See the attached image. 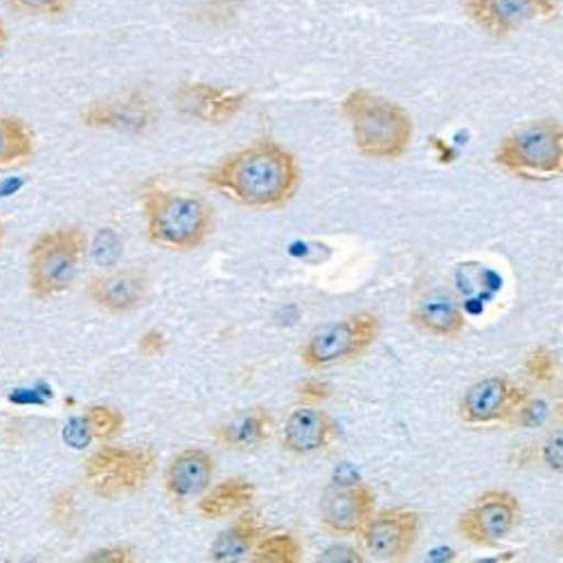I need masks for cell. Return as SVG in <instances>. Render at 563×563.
<instances>
[{
  "label": "cell",
  "instance_id": "cell-22",
  "mask_svg": "<svg viewBox=\"0 0 563 563\" xmlns=\"http://www.w3.org/2000/svg\"><path fill=\"white\" fill-rule=\"evenodd\" d=\"M34 154L32 129L14 115H0V167L19 165Z\"/></svg>",
  "mask_w": 563,
  "mask_h": 563
},
{
  "label": "cell",
  "instance_id": "cell-10",
  "mask_svg": "<svg viewBox=\"0 0 563 563\" xmlns=\"http://www.w3.org/2000/svg\"><path fill=\"white\" fill-rule=\"evenodd\" d=\"M421 528L419 514L412 509L374 511L361 530V543L367 554L379 561H404L417 543Z\"/></svg>",
  "mask_w": 563,
  "mask_h": 563
},
{
  "label": "cell",
  "instance_id": "cell-11",
  "mask_svg": "<svg viewBox=\"0 0 563 563\" xmlns=\"http://www.w3.org/2000/svg\"><path fill=\"white\" fill-rule=\"evenodd\" d=\"M460 5L468 19L494 38H505L556 12V0H460Z\"/></svg>",
  "mask_w": 563,
  "mask_h": 563
},
{
  "label": "cell",
  "instance_id": "cell-17",
  "mask_svg": "<svg viewBox=\"0 0 563 563\" xmlns=\"http://www.w3.org/2000/svg\"><path fill=\"white\" fill-rule=\"evenodd\" d=\"M214 460L206 449H185L176 453L163 474L165 494L174 503L199 498L212 483Z\"/></svg>",
  "mask_w": 563,
  "mask_h": 563
},
{
  "label": "cell",
  "instance_id": "cell-12",
  "mask_svg": "<svg viewBox=\"0 0 563 563\" xmlns=\"http://www.w3.org/2000/svg\"><path fill=\"white\" fill-rule=\"evenodd\" d=\"M374 514V492L365 483L334 485L320 498V526L334 537H356Z\"/></svg>",
  "mask_w": 563,
  "mask_h": 563
},
{
  "label": "cell",
  "instance_id": "cell-3",
  "mask_svg": "<svg viewBox=\"0 0 563 563\" xmlns=\"http://www.w3.org/2000/svg\"><path fill=\"white\" fill-rule=\"evenodd\" d=\"M356 150L372 161L401 158L412 140L408 111L367 88H354L341 104Z\"/></svg>",
  "mask_w": 563,
  "mask_h": 563
},
{
  "label": "cell",
  "instance_id": "cell-13",
  "mask_svg": "<svg viewBox=\"0 0 563 563\" xmlns=\"http://www.w3.org/2000/svg\"><path fill=\"white\" fill-rule=\"evenodd\" d=\"M249 104L244 90H232L214 84H183L176 92V107L187 115L206 124H225L240 115Z\"/></svg>",
  "mask_w": 563,
  "mask_h": 563
},
{
  "label": "cell",
  "instance_id": "cell-18",
  "mask_svg": "<svg viewBox=\"0 0 563 563\" xmlns=\"http://www.w3.org/2000/svg\"><path fill=\"white\" fill-rule=\"evenodd\" d=\"M273 429L275 419L268 410L251 408L221 421L210 431V435L221 449L249 453L260 449L273 435Z\"/></svg>",
  "mask_w": 563,
  "mask_h": 563
},
{
  "label": "cell",
  "instance_id": "cell-6",
  "mask_svg": "<svg viewBox=\"0 0 563 563\" xmlns=\"http://www.w3.org/2000/svg\"><path fill=\"white\" fill-rule=\"evenodd\" d=\"M158 455L152 449L100 446L86 460L90 492L104 500H118L143 489L156 472Z\"/></svg>",
  "mask_w": 563,
  "mask_h": 563
},
{
  "label": "cell",
  "instance_id": "cell-25",
  "mask_svg": "<svg viewBox=\"0 0 563 563\" xmlns=\"http://www.w3.org/2000/svg\"><path fill=\"white\" fill-rule=\"evenodd\" d=\"M556 356L552 350L539 345L534 350H530L523 358V377L532 384V386H548L554 382L556 377Z\"/></svg>",
  "mask_w": 563,
  "mask_h": 563
},
{
  "label": "cell",
  "instance_id": "cell-4",
  "mask_svg": "<svg viewBox=\"0 0 563 563\" xmlns=\"http://www.w3.org/2000/svg\"><path fill=\"white\" fill-rule=\"evenodd\" d=\"M494 163L516 178H559L563 172L561 124L556 120H539L511 131L498 143Z\"/></svg>",
  "mask_w": 563,
  "mask_h": 563
},
{
  "label": "cell",
  "instance_id": "cell-24",
  "mask_svg": "<svg viewBox=\"0 0 563 563\" xmlns=\"http://www.w3.org/2000/svg\"><path fill=\"white\" fill-rule=\"evenodd\" d=\"M81 424H84L88 438L98 440V442H111L124 431V415L113 406L96 404V406L86 408V412L81 417Z\"/></svg>",
  "mask_w": 563,
  "mask_h": 563
},
{
  "label": "cell",
  "instance_id": "cell-33",
  "mask_svg": "<svg viewBox=\"0 0 563 563\" xmlns=\"http://www.w3.org/2000/svg\"><path fill=\"white\" fill-rule=\"evenodd\" d=\"M8 41V32H5V25L3 21H0V45H3Z\"/></svg>",
  "mask_w": 563,
  "mask_h": 563
},
{
  "label": "cell",
  "instance_id": "cell-23",
  "mask_svg": "<svg viewBox=\"0 0 563 563\" xmlns=\"http://www.w3.org/2000/svg\"><path fill=\"white\" fill-rule=\"evenodd\" d=\"M249 559L253 563H298L302 559V543L291 532H275L264 534Z\"/></svg>",
  "mask_w": 563,
  "mask_h": 563
},
{
  "label": "cell",
  "instance_id": "cell-20",
  "mask_svg": "<svg viewBox=\"0 0 563 563\" xmlns=\"http://www.w3.org/2000/svg\"><path fill=\"white\" fill-rule=\"evenodd\" d=\"M264 534L266 532L257 519V514L251 511V507H249V509L240 511L234 523L217 537V541L210 548V561H219V563L242 561L251 554V550Z\"/></svg>",
  "mask_w": 563,
  "mask_h": 563
},
{
  "label": "cell",
  "instance_id": "cell-16",
  "mask_svg": "<svg viewBox=\"0 0 563 563\" xmlns=\"http://www.w3.org/2000/svg\"><path fill=\"white\" fill-rule=\"evenodd\" d=\"M92 305L111 313H129L143 307L150 296V277L140 268H124L92 277L86 287Z\"/></svg>",
  "mask_w": 563,
  "mask_h": 563
},
{
  "label": "cell",
  "instance_id": "cell-31",
  "mask_svg": "<svg viewBox=\"0 0 563 563\" xmlns=\"http://www.w3.org/2000/svg\"><path fill=\"white\" fill-rule=\"evenodd\" d=\"M541 457L550 468H556L561 472V435H552L543 446H541Z\"/></svg>",
  "mask_w": 563,
  "mask_h": 563
},
{
  "label": "cell",
  "instance_id": "cell-19",
  "mask_svg": "<svg viewBox=\"0 0 563 563\" xmlns=\"http://www.w3.org/2000/svg\"><path fill=\"white\" fill-rule=\"evenodd\" d=\"M408 318L419 332L435 339H457L466 330V318L462 309L449 298L421 300Z\"/></svg>",
  "mask_w": 563,
  "mask_h": 563
},
{
  "label": "cell",
  "instance_id": "cell-27",
  "mask_svg": "<svg viewBox=\"0 0 563 563\" xmlns=\"http://www.w3.org/2000/svg\"><path fill=\"white\" fill-rule=\"evenodd\" d=\"M332 397V388L327 386L324 382L320 379H305L300 386H298V399L302 404H311V406H318L322 401H327Z\"/></svg>",
  "mask_w": 563,
  "mask_h": 563
},
{
  "label": "cell",
  "instance_id": "cell-28",
  "mask_svg": "<svg viewBox=\"0 0 563 563\" xmlns=\"http://www.w3.org/2000/svg\"><path fill=\"white\" fill-rule=\"evenodd\" d=\"M84 561L88 563H129L133 561V550L126 545H111V548H102L84 556Z\"/></svg>",
  "mask_w": 563,
  "mask_h": 563
},
{
  "label": "cell",
  "instance_id": "cell-14",
  "mask_svg": "<svg viewBox=\"0 0 563 563\" xmlns=\"http://www.w3.org/2000/svg\"><path fill=\"white\" fill-rule=\"evenodd\" d=\"M81 120L90 129L145 133L156 124L158 115L143 92H129V96L88 104Z\"/></svg>",
  "mask_w": 563,
  "mask_h": 563
},
{
  "label": "cell",
  "instance_id": "cell-26",
  "mask_svg": "<svg viewBox=\"0 0 563 563\" xmlns=\"http://www.w3.org/2000/svg\"><path fill=\"white\" fill-rule=\"evenodd\" d=\"M10 5L25 14H62L68 5V0H10Z\"/></svg>",
  "mask_w": 563,
  "mask_h": 563
},
{
  "label": "cell",
  "instance_id": "cell-32",
  "mask_svg": "<svg viewBox=\"0 0 563 563\" xmlns=\"http://www.w3.org/2000/svg\"><path fill=\"white\" fill-rule=\"evenodd\" d=\"M320 559L322 561H363V556L356 550L345 548V545L334 548V550H327L324 556H320Z\"/></svg>",
  "mask_w": 563,
  "mask_h": 563
},
{
  "label": "cell",
  "instance_id": "cell-2",
  "mask_svg": "<svg viewBox=\"0 0 563 563\" xmlns=\"http://www.w3.org/2000/svg\"><path fill=\"white\" fill-rule=\"evenodd\" d=\"M147 238L169 251H197L212 234L214 210L197 195L165 190L158 183L143 187Z\"/></svg>",
  "mask_w": 563,
  "mask_h": 563
},
{
  "label": "cell",
  "instance_id": "cell-30",
  "mask_svg": "<svg viewBox=\"0 0 563 563\" xmlns=\"http://www.w3.org/2000/svg\"><path fill=\"white\" fill-rule=\"evenodd\" d=\"M53 519L57 526L68 528V523L75 521V498L73 492H64L59 498L53 503Z\"/></svg>",
  "mask_w": 563,
  "mask_h": 563
},
{
  "label": "cell",
  "instance_id": "cell-29",
  "mask_svg": "<svg viewBox=\"0 0 563 563\" xmlns=\"http://www.w3.org/2000/svg\"><path fill=\"white\" fill-rule=\"evenodd\" d=\"M137 350L143 352L147 358L163 356L167 352V336H165V332L156 330V327H154V330H147L143 336H140Z\"/></svg>",
  "mask_w": 563,
  "mask_h": 563
},
{
  "label": "cell",
  "instance_id": "cell-7",
  "mask_svg": "<svg viewBox=\"0 0 563 563\" xmlns=\"http://www.w3.org/2000/svg\"><path fill=\"white\" fill-rule=\"evenodd\" d=\"M382 320L372 311L352 313L339 322L316 330L300 350V361L309 369L334 367L365 354L379 339Z\"/></svg>",
  "mask_w": 563,
  "mask_h": 563
},
{
  "label": "cell",
  "instance_id": "cell-9",
  "mask_svg": "<svg viewBox=\"0 0 563 563\" xmlns=\"http://www.w3.org/2000/svg\"><path fill=\"white\" fill-rule=\"evenodd\" d=\"M519 519V498L505 489H489L460 514L457 532L478 548H496L514 532Z\"/></svg>",
  "mask_w": 563,
  "mask_h": 563
},
{
  "label": "cell",
  "instance_id": "cell-1",
  "mask_svg": "<svg viewBox=\"0 0 563 563\" xmlns=\"http://www.w3.org/2000/svg\"><path fill=\"white\" fill-rule=\"evenodd\" d=\"M300 163L275 140H257L223 156L208 174L206 183L230 201L257 208L277 210L287 206L300 187Z\"/></svg>",
  "mask_w": 563,
  "mask_h": 563
},
{
  "label": "cell",
  "instance_id": "cell-5",
  "mask_svg": "<svg viewBox=\"0 0 563 563\" xmlns=\"http://www.w3.org/2000/svg\"><path fill=\"white\" fill-rule=\"evenodd\" d=\"M88 251L86 232L77 225H64L43 232L30 249V291L45 300L64 294L79 273Z\"/></svg>",
  "mask_w": 563,
  "mask_h": 563
},
{
  "label": "cell",
  "instance_id": "cell-15",
  "mask_svg": "<svg viewBox=\"0 0 563 563\" xmlns=\"http://www.w3.org/2000/svg\"><path fill=\"white\" fill-rule=\"evenodd\" d=\"M336 440L334 419L322 408L302 404L285 421L282 429V446L291 455L309 457L322 453Z\"/></svg>",
  "mask_w": 563,
  "mask_h": 563
},
{
  "label": "cell",
  "instance_id": "cell-8",
  "mask_svg": "<svg viewBox=\"0 0 563 563\" xmlns=\"http://www.w3.org/2000/svg\"><path fill=\"white\" fill-rule=\"evenodd\" d=\"M528 397V388L514 384L507 377H487L466 388L460 399L457 415L466 427L514 424Z\"/></svg>",
  "mask_w": 563,
  "mask_h": 563
},
{
  "label": "cell",
  "instance_id": "cell-21",
  "mask_svg": "<svg viewBox=\"0 0 563 563\" xmlns=\"http://www.w3.org/2000/svg\"><path fill=\"white\" fill-rule=\"evenodd\" d=\"M255 500V485L244 481V478H230L212 489L208 487L199 496L197 511L203 516V519H225V516L240 514L251 507Z\"/></svg>",
  "mask_w": 563,
  "mask_h": 563
}]
</instances>
